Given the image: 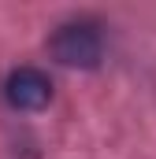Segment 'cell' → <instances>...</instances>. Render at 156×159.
<instances>
[{"instance_id": "6da1fadb", "label": "cell", "mask_w": 156, "mask_h": 159, "mask_svg": "<svg viewBox=\"0 0 156 159\" xmlns=\"http://www.w3.org/2000/svg\"><path fill=\"white\" fill-rule=\"evenodd\" d=\"M48 48H52L56 63L93 70V67H100V56H104V34L93 19H67L63 26H56Z\"/></svg>"}, {"instance_id": "7a4b0ae2", "label": "cell", "mask_w": 156, "mask_h": 159, "mask_svg": "<svg viewBox=\"0 0 156 159\" xmlns=\"http://www.w3.org/2000/svg\"><path fill=\"white\" fill-rule=\"evenodd\" d=\"M4 100L15 111H41L52 100V81L37 67H15L4 81Z\"/></svg>"}]
</instances>
